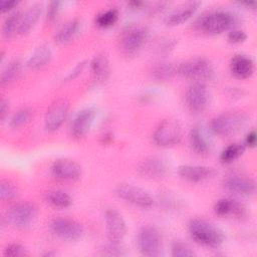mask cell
Wrapping results in <instances>:
<instances>
[{
    "label": "cell",
    "instance_id": "obj_35",
    "mask_svg": "<svg viewBox=\"0 0 257 257\" xmlns=\"http://www.w3.org/2000/svg\"><path fill=\"white\" fill-rule=\"evenodd\" d=\"M127 252L125 247L120 242H110L100 249V255L102 256H124Z\"/></svg>",
    "mask_w": 257,
    "mask_h": 257
},
{
    "label": "cell",
    "instance_id": "obj_37",
    "mask_svg": "<svg viewBox=\"0 0 257 257\" xmlns=\"http://www.w3.org/2000/svg\"><path fill=\"white\" fill-rule=\"evenodd\" d=\"M4 255L5 256H13V257L24 256V255H26V250L22 245H20L18 243H12V244H9L4 249Z\"/></svg>",
    "mask_w": 257,
    "mask_h": 257
},
{
    "label": "cell",
    "instance_id": "obj_33",
    "mask_svg": "<svg viewBox=\"0 0 257 257\" xmlns=\"http://www.w3.org/2000/svg\"><path fill=\"white\" fill-rule=\"evenodd\" d=\"M31 116V109L29 107H22L18 109L11 117L9 125L12 128H18L25 124Z\"/></svg>",
    "mask_w": 257,
    "mask_h": 257
},
{
    "label": "cell",
    "instance_id": "obj_10",
    "mask_svg": "<svg viewBox=\"0 0 257 257\" xmlns=\"http://www.w3.org/2000/svg\"><path fill=\"white\" fill-rule=\"evenodd\" d=\"M115 193L122 200L143 209H148L154 204V200L148 192L131 184L122 183L117 185Z\"/></svg>",
    "mask_w": 257,
    "mask_h": 257
},
{
    "label": "cell",
    "instance_id": "obj_28",
    "mask_svg": "<svg viewBox=\"0 0 257 257\" xmlns=\"http://www.w3.org/2000/svg\"><path fill=\"white\" fill-rule=\"evenodd\" d=\"M177 73V66L170 62L157 63L152 69V76L160 81L171 79Z\"/></svg>",
    "mask_w": 257,
    "mask_h": 257
},
{
    "label": "cell",
    "instance_id": "obj_16",
    "mask_svg": "<svg viewBox=\"0 0 257 257\" xmlns=\"http://www.w3.org/2000/svg\"><path fill=\"white\" fill-rule=\"evenodd\" d=\"M96 116V109L92 106L81 109L72 120L71 133L76 138H81L87 134L94 118Z\"/></svg>",
    "mask_w": 257,
    "mask_h": 257
},
{
    "label": "cell",
    "instance_id": "obj_26",
    "mask_svg": "<svg viewBox=\"0 0 257 257\" xmlns=\"http://www.w3.org/2000/svg\"><path fill=\"white\" fill-rule=\"evenodd\" d=\"M79 29V21L77 19H71L64 23L55 33L54 41L59 44L70 41Z\"/></svg>",
    "mask_w": 257,
    "mask_h": 257
},
{
    "label": "cell",
    "instance_id": "obj_11",
    "mask_svg": "<svg viewBox=\"0 0 257 257\" xmlns=\"http://www.w3.org/2000/svg\"><path fill=\"white\" fill-rule=\"evenodd\" d=\"M210 94L203 82H194L186 91L185 102L193 112L203 111L209 103Z\"/></svg>",
    "mask_w": 257,
    "mask_h": 257
},
{
    "label": "cell",
    "instance_id": "obj_21",
    "mask_svg": "<svg viewBox=\"0 0 257 257\" xmlns=\"http://www.w3.org/2000/svg\"><path fill=\"white\" fill-rule=\"evenodd\" d=\"M200 2L199 1H192V2H188L180 7H178L174 12H172L167 20L166 23L169 26H176V25H180L182 23H184L185 21H187L189 18H191L194 13L197 11V9L200 6Z\"/></svg>",
    "mask_w": 257,
    "mask_h": 257
},
{
    "label": "cell",
    "instance_id": "obj_39",
    "mask_svg": "<svg viewBox=\"0 0 257 257\" xmlns=\"http://www.w3.org/2000/svg\"><path fill=\"white\" fill-rule=\"evenodd\" d=\"M60 7H61V2L60 1H50L49 4L47 5V12H46V17L49 21H52L54 20L59 11H60Z\"/></svg>",
    "mask_w": 257,
    "mask_h": 257
},
{
    "label": "cell",
    "instance_id": "obj_8",
    "mask_svg": "<svg viewBox=\"0 0 257 257\" xmlns=\"http://www.w3.org/2000/svg\"><path fill=\"white\" fill-rule=\"evenodd\" d=\"M138 247L145 256H158L161 253L162 237L159 230L153 226L143 227L138 234Z\"/></svg>",
    "mask_w": 257,
    "mask_h": 257
},
{
    "label": "cell",
    "instance_id": "obj_30",
    "mask_svg": "<svg viewBox=\"0 0 257 257\" xmlns=\"http://www.w3.org/2000/svg\"><path fill=\"white\" fill-rule=\"evenodd\" d=\"M21 70H22V63L20 62V60L14 59L10 61L2 70V73L0 76L1 84H8L14 81L20 75Z\"/></svg>",
    "mask_w": 257,
    "mask_h": 257
},
{
    "label": "cell",
    "instance_id": "obj_40",
    "mask_svg": "<svg viewBox=\"0 0 257 257\" xmlns=\"http://www.w3.org/2000/svg\"><path fill=\"white\" fill-rule=\"evenodd\" d=\"M247 35L246 33L241 30V29H237V28H234L232 29L229 33H228V41L231 42V43H234V44H237V43H241L243 42L245 39H246Z\"/></svg>",
    "mask_w": 257,
    "mask_h": 257
},
{
    "label": "cell",
    "instance_id": "obj_38",
    "mask_svg": "<svg viewBox=\"0 0 257 257\" xmlns=\"http://www.w3.org/2000/svg\"><path fill=\"white\" fill-rule=\"evenodd\" d=\"M177 44L176 39H171V38H166L160 41V43L157 46V50L161 54H167L170 51H172Z\"/></svg>",
    "mask_w": 257,
    "mask_h": 257
},
{
    "label": "cell",
    "instance_id": "obj_34",
    "mask_svg": "<svg viewBox=\"0 0 257 257\" xmlns=\"http://www.w3.org/2000/svg\"><path fill=\"white\" fill-rule=\"evenodd\" d=\"M17 188L8 180L0 181V198L2 201H11L17 197Z\"/></svg>",
    "mask_w": 257,
    "mask_h": 257
},
{
    "label": "cell",
    "instance_id": "obj_24",
    "mask_svg": "<svg viewBox=\"0 0 257 257\" xmlns=\"http://www.w3.org/2000/svg\"><path fill=\"white\" fill-rule=\"evenodd\" d=\"M90 70L97 82H104L109 75V62L104 52L97 53L90 61Z\"/></svg>",
    "mask_w": 257,
    "mask_h": 257
},
{
    "label": "cell",
    "instance_id": "obj_6",
    "mask_svg": "<svg viewBox=\"0 0 257 257\" xmlns=\"http://www.w3.org/2000/svg\"><path fill=\"white\" fill-rule=\"evenodd\" d=\"M37 209L34 204L26 201L18 202L12 205L4 215V220L7 224L16 227L24 228L29 226L36 218Z\"/></svg>",
    "mask_w": 257,
    "mask_h": 257
},
{
    "label": "cell",
    "instance_id": "obj_18",
    "mask_svg": "<svg viewBox=\"0 0 257 257\" xmlns=\"http://www.w3.org/2000/svg\"><path fill=\"white\" fill-rule=\"evenodd\" d=\"M181 178L190 182H201L211 178L215 171L212 168L198 165H182L178 168Z\"/></svg>",
    "mask_w": 257,
    "mask_h": 257
},
{
    "label": "cell",
    "instance_id": "obj_12",
    "mask_svg": "<svg viewBox=\"0 0 257 257\" xmlns=\"http://www.w3.org/2000/svg\"><path fill=\"white\" fill-rule=\"evenodd\" d=\"M106 235L110 242H121L126 233L123 217L115 209H107L104 213Z\"/></svg>",
    "mask_w": 257,
    "mask_h": 257
},
{
    "label": "cell",
    "instance_id": "obj_36",
    "mask_svg": "<svg viewBox=\"0 0 257 257\" xmlns=\"http://www.w3.org/2000/svg\"><path fill=\"white\" fill-rule=\"evenodd\" d=\"M172 256L174 257H191L195 256L191 247L182 241H175L172 244Z\"/></svg>",
    "mask_w": 257,
    "mask_h": 257
},
{
    "label": "cell",
    "instance_id": "obj_27",
    "mask_svg": "<svg viewBox=\"0 0 257 257\" xmlns=\"http://www.w3.org/2000/svg\"><path fill=\"white\" fill-rule=\"evenodd\" d=\"M45 200L51 206L59 209H65L71 206L72 198L62 190H50L45 194Z\"/></svg>",
    "mask_w": 257,
    "mask_h": 257
},
{
    "label": "cell",
    "instance_id": "obj_2",
    "mask_svg": "<svg viewBox=\"0 0 257 257\" xmlns=\"http://www.w3.org/2000/svg\"><path fill=\"white\" fill-rule=\"evenodd\" d=\"M236 24V16L228 11L218 10L210 12L198 19L196 26L199 30L209 34L222 33Z\"/></svg>",
    "mask_w": 257,
    "mask_h": 257
},
{
    "label": "cell",
    "instance_id": "obj_19",
    "mask_svg": "<svg viewBox=\"0 0 257 257\" xmlns=\"http://www.w3.org/2000/svg\"><path fill=\"white\" fill-rule=\"evenodd\" d=\"M214 212L221 217L233 216L235 218H242L246 214V209L237 200L231 198H224L218 200L215 203Z\"/></svg>",
    "mask_w": 257,
    "mask_h": 257
},
{
    "label": "cell",
    "instance_id": "obj_20",
    "mask_svg": "<svg viewBox=\"0 0 257 257\" xmlns=\"http://www.w3.org/2000/svg\"><path fill=\"white\" fill-rule=\"evenodd\" d=\"M230 70L238 78H247L254 71V62L247 55L236 54L230 61Z\"/></svg>",
    "mask_w": 257,
    "mask_h": 257
},
{
    "label": "cell",
    "instance_id": "obj_5",
    "mask_svg": "<svg viewBox=\"0 0 257 257\" xmlns=\"http://www.w3.org/2000/svg\"><path fill=\"white\" fill-rule=\"evenodd\" d=\"M246 120L247 117L242 112H225L215 116L210 122V127L216 135L227 137L240 131Z\"/></svg>",
    "mask_w": 257,
    "mask_h": 257
},
{
    "label": "cell",
    "instance_id": "obj_4",
    "mask_svg": "<svg viewBox=\"0 0 257 257\" xmlns=\"http://www.w3.org/2000/svg\"><path fill=\"white\" fill-rule=\"evenodd\" d=\"M149 35L147 27L143 25H130L125 27L120 35L119 46L126 56L137 54L145 44Z\"/></svg>",
    "mask_w": 257,
    "mask_h": 257
},
{
    "label": "cell",
    "instance_id": "obj_43",
    "mask_svg": "<svg viewBox=\"0 0 257 257\" xmlns=\"http://www.w3.org/2000/svg\"><path fill=\"white\" fill-rule=\"evenodd\" d=\"M256 141H257L256 132L253 130L247 134V136L245 138V145L250 148H254L256 145Z\"/></svg>",
    "mask_w": 257,
    "mask_h": 257
},
{
    "label": "cell",
    "instance_id": "obj_47",
    "mask_svg": "<svg viewBox=\"0 0 257 257\" xmlns=\"http://www.w3.org/2000/svg\"><path fill=\"white\" fill-rule=\"evenodd\" d=\"M55 255H56V253H55V252H47V253L43 254V256H45V257H49V256H55Z\"/></svg>",
    "mask_w": 257,
    "mask_h": 257
},
{
    "label": "cell",
    "instance_id": "obj_45",
    "mask_svg": "<svg viewBox=\"0 0 257 257\" xmlns=\"http://www.w3.org/2000/svg\"><path fill=\"white\" fill-rule=\"evenodd\" d=\"M145 3L143 2V1H136V0H134V1H131L130 3H128V5L132 7V8H137V9H139V8H141L143 5H144Z\"/></svg>",
    "mask_w": 257,
    "mask_h": 257
},
{
    "label": "cell",
    "instance_id": "obj_44",
    "mask_svg": "<svg viewBox=\"0 0 257 257\" xmlns=\"http://www.w3.org/2000/svg\"><path fill=\"white\" fill-rule=\"evenodd\" d=\"M8 110H9V104L8 101L4 98L1 99L0 101V118L3 120L6 115L8 114Z\"/></svg>",
    "mask_w": 257,
    "mask_h": 257
},
{
    "label": "cell",
    "instance_id": "obj_15",
    "mask_svg": "<svg viewBox=\"0 0 257 257\" xmlns=\"http://www.w3.org/2000/svg\"><path fill=\"white\" fill-rule=\"evenodd\" d=\"M138 172L145 178L159 179L167 174L168 165L164 159L153 156L140 162L138 165Z\"/></svg>",
    "mask_w": 257,
    "mask_h": 257
},
{
    "label": "cell",
    "instance_id": "obj_46",
    "mask_svg": "<svg viewBox=\"0 0 257 257\" xmlns=\"http://www.w3.org/2000/svg\"><path fill=\"white\" fill-rule=\"evenodd\" d=\"M240 4H242L248 8H251V9H255V6H256V2H254V1H242V2H240Z\"/></svg>",
    "mask_w": 257,
    "mask_h": 257
},
{
    "label": "cell",
    "instance_id": "obj_14",
    "mask_svg": "<svg viewBox=\"0 0 257 257\" xmlns=\"http://www.w3.org/2000/svg\"><path fill=\"white\" fill-rule=\"evenodd\" d=\"M51 173L54 178L60 181L72 182L80 177L81 167L73 160L59 159L52 164Z\"/></svg>",
    "mask_w": 257,
    "mask_h": 257
},
{
    "label": "cell",
    "instance_id": "obj_42",
    "mask_svg": "<svg viewBox=\"0 0 257 257\" xmlns=\"http://www.w3.org/2000/svg\"><path fill=\"white\" fill-rule=\"evenodd\" d=\"M17 5H18L17 1H1V3H0V10H1L2 13L9 12L12 9H14Z\"/></svg>",
    "mask_w": 257,
    "mask_h": 257
},
{
    "label": "cell",
    "instance_id": "obj_9",
    "mask_svg": "<svg viewBox=\"0 0 257 257\" xmlns=\"http://www.w3.org/2000/svg\"><path fill=\"white\" fill-rule=\"evenodd\" d=\"M51 232L61 240L64 241H77L83 233V227L75 220L68 218H57L50 223Z\"/></svg>",
    "mask_w": 257,
    "mask_h": 257
},
{
    "label": "cell",
    "instance_id": "obj_7",
    "mask_svg": "<svg viewBox=\"0 0 257 257\" xmlns=\"http://www.w3.org/2000/svg\"><path fill=\"white\" fill-rule=\"evenodd\" d=\"M154 142L161 147H172L180 143L182 130L175 119L167 118L159 123L153 134Z\"/></svg>",
    "mask_w": 257,
    "mask_h": 257
},
{
    "label": "cell",
    "instance_id": "obj_3",
    "mask_svg": "<svg viewBox=\"0 0 257 257\" xmlns=\"http://www.w3.org/2000/svg\"><path fill=\"white\" fill-rule=\"evenodd\" d=\"M177 74L195 80V82L204 83L214 77V68L208 59L195 57L180 63L177 66Z\"/></svg>",
    "mask_w": 257,
    "mask_h": 257
},
{
    "label": "cell",
    "instance_id": "obj_23",
    "mask_svg": "<svg viewBox=\"0 0 257 257\" xmlns=\"http://www.w3.org/2000/svg\"><path fill=\"white\" fill-rule=\"evenodd\" d=\"M40 14H41V5L33 4L29 6L21 15L17 32L20 35L28 34L36 24Z\"/></svg>",
    "mask_w": 257,
    "mask_h": 257
},
{
    "label": "cell",
    "instance_id": "obj_29",
    "mask_svg": "<svg viewBox=\"0 0 257 257\" xmlns=\"http://www.w3.org/2000/svg\"><path fill=\"white\" fill-rule=\"evenodd\" d=\"M22 13L19 10H13L9 13V15L5 18L2 25V34L6 38H10L14 35L15 32L18 31V26L20 23Z\"/></svg>",
    "mask_w": 257,
    "mask_h": 257
},
{
    "label": "cell",
    "instance_id": "obj_22",
    "mask_svg": "<svg viewBox=\"0 0 257 257\" xmlns=\"http://www.w3.org/2000/svg\"><path fill=\"white\" fill-rule=\"evenodd\" d=\"M189 141L192 149L200 155L207 154L210 151L211 143L206 135L203 127L199 124H196L191 127L189 133Z\"/></svg>",
    "mask_w": 257,
    "mask_h": 257
},
{
    "label": "cell",
    "instance_id": "obj_1",
    "mask_svg": "<svg viewBox=\"0 0 257 257\" xmlns=\"http://www.w3.org/2000/svg\"><path fill=\"white\" fill-rule=\"evenodd\" d=\"M188 230L195 242L206 247L218 248L225 241L224 232L213 223L204 219H192L188 224Z\"/></svg>",
    "mask_w": 257,
    "mask_h": 257
},
{
    "label": "cell",
    "instance_id": "obj_31",
    "mask_svg": "<svg viewBox=\"0 0 257 257\" xmlns=\"http://www.w3.org/2000/svg\"><path fill=\"white\" fill-rule=\"evenodd\" d=\"M244 151H245V145L238 144V143L231 144L222 151L220 155V160L225 164L232 163L233 161L238 159L240 156H242Z\"/></svg>",
    "mask_w": 257,
    "mask_h": 257
},
{
    "label": "cell",
    "instance_id": "obj_32",
    "mask_svg": "<svg viewBox=\"0 0 257 257\" xmlns=\"http://www.w3.org/2000/svg\"><path fill=\"white\" fill-rule=\"evenodd\" d=\"M118 18V12L114 8H110L98 13L95 17V24L101 28L112 26Z\"/></svg>",
    "mask_w": 257,
    "mask_h": 257
},
{
    "label": "cell",
    "instance_id": "obj_13",
    "mask_svg": "<svg viewBox=\"0 0 257 257\" xmlns=\"http://www.w3.org/2000/svg\"><path fill=\"white\" fill-rule=\"evenodd\" d=\"M69 109V102L64 98L55 100L47 109L44 116V126L47 131L53 132L64 122Z\"/></svg>",
    "mask_w": 257,
    "mask_h": 257
},
{
    "label": "cell",
    "instance_id": "obj_17",
    "mask_svg": "<svg viewBox=\"0 0 257 257\" xmlns=\"http://www.w3.org/2000/svg\"><path fill=\"white\" fill-rule=\"evenodd\" d=\"M223 185L228 191L242 196H249L255 192V182L251 178L241 175L228 176Z\"/></svg>",
    "mask_w": 257,
    "mask_h": 257
},
{
    "label": "cell",
    "instance_id": "obj_25",
    "mask_svg": "<svg viewBox=\"0 0 257 257\" xmlns=\"http://www.w3.org/2000/svg\"><path fill=\"white\" fill-rule=\"evenodd\" d=\"M51 56L52 52L50 47L46 44H42L32 52V54L27 60V66L32 69L40 68L49 62Z\"/></svg>",
    "mask_w": 257,
    "mask_h": 257
},
{
    "label": "cell",
    "instance_id": "obj_41",
    "mask_svg": "<svg viewBox=\"0 0 257 257\" xmlns=\"http://www.w3.org/2000/svg\"><path fill=\"white\" fill-rule=\"evenodd\" d=\"M84 66H85V61H82V62L77 63V64L74 66V68L67 74L66 79H67V80H72V79H74L75 77H77V76L82 72Z\"/></svg>",
    "mask_w": 257,
    "mask_h": 257
}]
</instances>
